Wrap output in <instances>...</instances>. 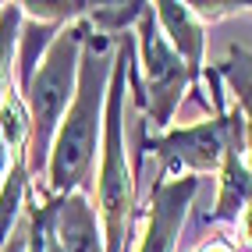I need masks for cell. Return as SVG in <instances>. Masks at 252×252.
Instances as JSON below:
<instances>
[{
    "label": "cell",
    "instance_id": "1",
    "mask_svg": "<svg viewBox=\"0 0 252 252\" xmlns=\"http://www.w3.org/2000/svg\"><path fill=\"white\" fill-rule=\"evenodd\" d=\"M110 43H117V39L93 29L86 46H82L78 93L54 135V149H50V163H46V178H50V192L54 195H71V192L89 195L96 146L103 142L107 89H110V75H114V57H107Z\"/></svg>",
    "mask_w": 252,
    "mask_h": 252
},
{
    "label": "cell",
    "instance_id": "2",
    "mask_svg": "<svg viewBox=\"0 0 252 252\" xmlns=\"http://www.w3.org/2000/svg\"><path fill=\"white\" fill-rule=\"evenodd\" d=\"M131 64H135V36H117L114 75H110L107 114H103V163H99V181H96L107 252H128L131 217H135V178L128 171V153H125V86L131 78Z\"/></svg>",
    "mask_w": 252,
    "mask_h": 252
},
{
    "label": "cell",
    "instance_id": "3",
    "mask_svg": "<svg viewBox=\"0 0 252 252\" xmlns=\"http://www.w3.org/2000/svg\"><path fill=\"white\" fill-rule=\"evenodd\" d=\"M93 11V7H89ZM93 32L89 14L86 18H75L68 22L50 50L43 54L39 71L32 75L25 96V107H29V121H32V139H29V178H36L39 171H46L50 163V149H54V135L68 114L71 99L78 93V61H82V46H86Z\"/></svg>",
    "mask_w": 252,
    "mask_h": 252
},
{
    "label": "cell",
    "instance_id": "4",
    "mask_svg": "<svg viewBox=\"0 0 252 252\" xmlns=\"http://www.w3.org/2000/svg\"><path fill=\"white\" fill-rule=\"evenodd\" d=\"M139 50H142V68H146V125L153 121L157 128H167L174 121V110L181 107L185 89L192 86V75L185 68V61L178 57V50L171 39L163 36V29L157 22V11L146 7L139 18Z\"/></svg>",
    "mask_w": 252,
    "mask_h": 252
},
{
    "label": "cell",
    "instance_id": "5",
    "mask_svg": "<svg viewBox=\"0 0 252 252\" xmlns=\"http://www.w3.org/2000/svg\"><path fill=\"white\" fill-rule=\"evenodd\" d=\"M199 189V178H157L153 192L146 203V227L139 234V249L135 252H174L178 245V231L181 220L189 213V203Z\"/></svg>",
    "mask_w": 252,
    "mask_h": 252
},
{
    "label": "cell",
    "instance_id": "6",
    "mask_svg": "<svg viewBox=\"0 0 252 252\" xmlns=\"http://www.w3.org/2000/svg\"><path fill=\"white\" fill-rule=\"evenodd\" d=\"M54 206V234L61 252H107V238L99 231L96 206L86 192L71 195H50Z\"/></svg>",
    "mask_w": 252,
    "mask_h": 252
},
{
    "label": "cell",
    "instance_id": "7",
    "mask_svg": "<svg viewBox=\"0 0 252 252\" xmlns=\"http://www.w3.org/2000/svg\"><path fill=\"white\" fill-rule=\"evenodd\" d=\"M153 11H157V22L167 32L171 46L178 50V57L185 61V68H189V75H192V86L199 93V78H203V50H206V36H203L206 25L195 18V11L189 4L160 0V4H153Z\"/></svg>",
    "mask_w": 252,
    "mask_h": 252
},
{
    "label": "cell",
    "instance_id": "8",
    "mask_svg": "<svg viewBox=\"0 0 252 252\" xmlns=\"http://www.w3.org/2000/svg\"><path fill=\"white\" fill-rule=\"evenodd\" d=\"M217 75L231 86L234 103L245 117V153H249V171H252V54L245 46H231L227 61L217 64Z\"/></svg>",
    "mask_w": 252,
    "mask_h": 252
},
{
    "label": "cell",
    "instance_id": "9",
    "mask_svg": "<svg viewBox=\"0 0 252 252\" xmlns=\"http://www.w3.org/2000/svg\"><path fill=\"white\" fill-rule=\"evenodd\" d=\"M25 189H29V160L14 157L11 171H7V181H4V192H0V249L7 245V234H11V224H14V217L22 210Z\"/></svg>",
    "mask_w": 252,
    "mask_h": 252
},
{
    "label": "cell",
    "instance_id": "10",
    "mask_svg": "<svg viewBox=\"0 0 252 252\" xmlns=\"http://www.w3.org/2000/svg\"><path fill=\"white\" fill-rule=\"evenodd\" d=\"M199 252H238V245H234L231 238H224V234H217V238H213V242H206Z\"/></svg>",
    "mask_w": 252,
    "mask_h": 252
}]
</instances>
